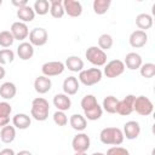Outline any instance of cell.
<instances>
[{
    "label": "cell",
    "mask_w": 155,
    "mask_h": 155,
    "mask_svg": "<svg viewBox=\"0 0 155 155\" xmlns=\"http://www.w3.org/2000/svg\"><path fill=\"white\" fill-rule=\"evenodd\" d=\"M50 104L44 97H36L31 102L30 115L36 121H45L48 117Z\"/></svg>",
    "instance_id": "cell-1"
},
{
    "label": "cell",
    "mask_w": 155,
    "mask_h": 155,
    "mask_svg": "<svg viewBox=\"0 0 155 155\" xmlns=\"http://www.w3.org/2000/svg\"><path fill=\"white\" fill-rule=\"evenodd\" d=\"M122 130L119 127H105L99 133V139L107 145H120L124 142Z\"/></svg>",
    "instance_id": "cell-2"
},
{
    "label": "cell",
    "mask_w": 155,
    "mask_h": 155,
    "mask_svg": "<svg viewBox=\"0 0 155 155\" xmlns=\"http://www.w3.org/2000/svg\"><path fill=\"white\" fill-rule=\"evenodd\" d=\"M103 78V71L99 68L82 69L79 73V82L85 86H93L98 84Z\"/></svg>",
    "instance_id": "cell-3"
},
{
    "label": "cell",
    "mask_w": 155,
    "mask_h": 155,
    "mask_svg": "<svg viewBox=\"0 0 155 155\" xmlns=\"http://www.w3.org/2000/svg\"><path fill=\"white\" fill-rule=\"evenodd\" d=\"M85 57L94 67H103L107 64V53L97 46H90L85 52Z\"/></svg>",
    "instance_id": "cell-4"
},
{
    "label": "cell",
    "mask_w": 155,
    "mask_h": 155,
    "mask_svg": "<svg viewBox=\"0 0 155 155\" xmlns=\"http://www.w3.org/2000/svg\"><path fill=\"white\" fill-rule=\"evenodd\" d=\"M153 110H154V104L148 97L138 96L134 98L133 111H136L137 114H139L142 116H148L153 113Z\"/></svg>",
    "instance_id": "cell-5"
},
{
    "label": "cell",
    "mask_w": 155,
    "mask_h": 155,
    "mask_svg": "<svg viewBox=\"0 0 155 155\" xmlns=\"http://www.w3.org/2000/svg\"><path fill=\"white\" fill-rule=\"evenodd\" d=\"M124 71H125V64H124V62L120 61V59H113V61L108 62L104 65L103 74L107 78H109V79H114V78H117L121 74H124Z\"/></svg>",
    "instance_id": "cell-6"
},
{
    "label": "cell",
    "mask_w": 155,
    "mask_h": 155,
    "mask_svg": "<svg viewBox=\"0 0 155 155\" xmlns=\"http://www.w3.org/2000/svg\"><path fill=\"white\" fill-rule=\"evenodd\" d=\"M65 67L64 63L59 61H52V62H46L41 67V73L44 76L51 78V76H58L64 71Z\"/></svg>",
    "instance_id": "cell-7"
},
{
    "label": "cell",
    "mask_w": 155,
    "mask_h": 155,
    "mask_svg": "<svg viewBox=\"0 0 155 155\" xmlns=\"http://www.w3.org/2000/svg\"><path fill=\"white\" fill-rule=\"evenodd\" d=\"M90 144H91L90 137L84 132L78 133L71 140V147L75 153H86L90 149Z\"/></svg>",
    "instance_id": "cell-8"
},
{
    "label": "cell",
    "mask_w": 155,
    "mask_h": 155,
    "mask_svg": "<svg viewBox=\"0 0 155 155\" xmlns=\"http://www.w3.org/2000/svg\"><path fill=\"white\" fill-rule=\"evenodd\" d=\"M48 40V34L45 28H34L29 31V42L33 46H44Z\"/></svg>",
    "instance_id": "cell-9"
},
{
    "label": "cell",
    "mask_w": 155,
    "mask_h": 155,
    "mask_svg": "<svg viewBox=\"0 0 155 155\" xmlns=\"http://www.w3.org/2000/svg\"><path fill=\"white\" fill-rule=\"evenodd\" d=\"M12 36L15 40H18V41H22L25 40L28 36H29V28L25 23L23 22H13L12 25H11V29H10Z\"/></svg>",
    "instance_id": "cell-10"
},
{
    "label": "cell",
    "mask_w": 155,
    "mask_h": 155,
    "mask_svg": "<svg viewBox=\"0 0 155 155\" xmlns=\"http://www.w3.org/2000/svg\"><path fill=\"white\" fill-rule=\"evenodd\" d=\"M136 96L133 94H127L124 99L119 101L116 113L121 116H128L131 113H133V103H134Z\"/></svg>",
    "instance_id": "cell-11"
},
{
    "label": "cell",
    "mask_w": 155,
    "mask_h": 155,
    "mask_svg": "<svg viewBox=\"0 0 155 155\" xmlns=\"http://www.w3.org/2000/svg\"><path fill=\"white\" fill-rule=\"evenodd\" d=\"M128 42L133 48H140V47L145 46V44L148 42V35L145 31L137 29L131 33V35L128 38Z\"/></svg>",
    "instance_id": "cell-12"
},
{
    "label": "cell",
    "mask_w": 155,
    "mask_h": 155,
    "mask_svg": "<svg viewBox=\"0 0 155 155\" xmlns=\"http://www.w3.org/2000/svg\"><path fill=\"white\" fill-rule=\"evenodd\" d=\"M63 7H64V12L69 17H79L82 13V5L78 0H64Z\"/></svg>",
    "instance_id": "cell-13"
},
{
    "label": "cell",
    "mask_w": 155,
    "mask_h": 155,
    "mask_svg": "<svg viewBox=\"0 0 155 155\" xmlns=\"http://www.w3.org/2000/svg\"><path fill=\"white\" fill-rule=\"evenodd\" d=\"M122 133H124V137H126L127 139L132 140V139H136L138 138L139 133H140V126L137 121L134 120H131V121H127L125 125H124V130H122Z\"/></svg>",
    "instance_id": "cell-14"
},
{
    "label": "cell",
    "mask_w": 155,
    "mask_h": 155,
    "mask_svg": "<svg viewBox=\"0 0 155 155\" xmlns=\"http://www.w3.org/2000/svg\"><path fill=\"white\" fill-rule=\"evenodd\" d=\"M52 87V81L50 78L47 76H44V75H40L35 79L34 81V88L35 91L39 93V94H45L47 93Z\"/></svg>",
    "instance_id": "cell-15"
},
{
    "label": "cell",
    "mask_w": 155,
    "mask_h": 155,
    "mask_svg": "<svg viewBox=\"0 0 155 155\" xmlns=\"http://www.w3.org/2000/svg\"><path fill=\"white\" fill-rule=\"evenodd\" d=\"M53 105L57 108V110L67 111L71 107V99L65 93H57L53 97Z\"/></svg>",
    "instance_id": "cell-16"
},
{
    "label": "cell",
    "mask_w": 155,
    "mask_h": 155,
    "mask_svg": "<svg viewBox=\"0 0 155 155\" xmlns=\"http://www.w3.org/2000/svg\"><path fill=\"white\" fill-rule=\"evenodd\" d=\"M124 64L130 70H136V69H139L140 68V65L143 64V59H142V57H140L139 53L130 52V53L126 54L125 61H124Z\"/></svg>",
    "instance_id": "cell-17"
},
{
    "label": "cell",
    "mask_w": 155,
    "mask_h": 155,
    "mask_svg": "<svg viewBox=\"0 0 155 155\" xmlns=\"http://www.w3.org/2000/svg\"><path fill=\"white\" fill-rule=\"evenodd\" d=\"M79 86H80V82L75 76H68L64 79L62 88L67 96H73L79 91Z\"/></svg>",
    "instance_id": "cell-18"
},
{
    "label": "cell",
    "mask_w": 155,
    "mask_h": 155,
    "mask_svg": "<svg viewBox=\"0 0 155 155\" xmlns=\"http://www.w3.org/2000/svg\"><path fill=\"white\" fill-rule=\"evenodd\" d=\"M17 54L22 61H29L34 56V46L30 42L23 41L17 47Z\"/></svg>",
    "instance_id": "cell-19"
},
{
    "label": "cell",
    "mask_w": 155,
    "mask_h": 155,
    "mask_svg": "<svg viewBox=\"0 0 155 155\" xmlns=\"http://www.w3.org/2000/svg\"><path fill=\"white\" fill-rule=\"evenodd\" d=\"M12 124H13L15 128L27 130L31 124V119L29 115H27L24 113H18L12 117Z\"/></svg>",
    "instance_id": "cell-20"
},
{
    "label": "cell",
    "mask_w": 155,
    "mask_h": 155,
    "mask_svg": "<svg viewBox=\"0 0 155 155\" xmlns=\"http://www.w3.org/2000/svg\"><path fill=\"white\" fill-rule=\"evenodd\" d=\"M17 93V87L13 82L6 81L0 86V97L4 98L5 101L12 99Z\"/></svg>",
    "instance_id": "cell-21"
},
{
    "label": "cell",
    "mask_w": 155,
    "mask_h": 155,
    "mask_svg": "<svg viewBox=\"0 0 155 155\" xmlns=\"http://www.w3.org/2000/svg\"><path fill=\"white\" fill-rule=\"evenodd\" d=\"M64 67L68 68V70L73 73H78V71L80 73L84 69V61L78 56H70L65 59Z\"/></svg>",
    "instance_id": "cell-22"
},
{
    "label": "cell",
    "mask_w": 155,
    "mask_h": 155,
    "mask_svg": "<svg viewBox=\"0 0 155 155\" xmlns=\"http://www.w3.org/2000/svg\"><path fill=\"white\" fill-rule=\"evenodd\" d=\"M69 124H70L71 128L78 132H82L87 127V120L85 119V116H82L80 114H73L69 119Z\"/></svg>",
    "instance_id": "cell-23"
},
{
    "label": "cell",
    "mask_w": 155,
    "mask_h": 155,
    "mask_svg": "<svg viewBox=\"0 0 155 155\" xmlns=\"http://www.w3.org/2000/svg\"><path fill=\"white\" fill-rule=\"evenodd\" d=\"M17 17H18L19 22H23V23L27 24L28 22H31L35 18V12H34L33 7L27 5L24 7L17 8Z\"/></svg>",
    "instance_id": "cell-24"
},
{
    "label": "cell",
    "mask_w": 155,
    "mask_h": 155,
    "mask_svg": "<svg viewBox=\"0 0 155 155\" xmlns=\"http://www.w3.org/2000/svg\"><path fill=\"white\" fill-rule=\"evenodd\" d=\"M136 25L139 28V30L145 31L153 27V17L149 13H139L136 17Z\"/></svg>",
    "instance_id": "cell-25"
},
{
    "label": "cell",
    "mask_w": 155,
    "mask_h": 155,
    "mask_svg": "<svg viewBox=\"0 0 155 155\" xmlns=\"http://www.w3.org/2000/svg\"><path fill=\"white\" fill-rule=\"evenodd\" d=\"M16 138V128L15 126H11V125H7V126H4L1 130H0V139L1 142L6 143V144H10L15 140Z\"/></svg>",
    "instance_id": "cell-26"
},
{
    "label": "cell",
    "mask_w": 155,
    "mask_h": 155,
    "mask_svg": "<svg viewBox=\"0 0 155 155\" xmlns=\"http://www.w3.org/2000/svg\"><path fill=\"white\" fill-rule=\"evenodd\" d=\"M50 13L53 18H62L64 16L63 1L61 0H50Z\"/></svg>",
    "instance_id": "cell-27"
},
{
    "label": "cell",
    "mask_w": 155,
    "mask_h": 155,
    "mask_svg": "<svg viewBox=\"0 0 155 155\" xmlns=\"http://www.w3.org/2000/svg\"><path fill=\"white\" fill-rule=\"evenodd\" d=\"M117 103H119V99L116 97H114V96H107L103 99L102 109L105 110L109 114H115L116 113V108H117Z\"/></svg>",
    "instance_id": "cell-28"
},
{
    "label": "cell",
    "mask_w": 155,
    "mask_h": 155,
    "mask_svg": "<svg viewBox=\"0 0 155 155\" xmlns=\"http://www.w3.org/2000/svg\"><path fill=\"white\" fill-rule=\"evenodd\" d=\"M111 5L110 0H94L92 6H93V11L96 15H104L108 12L109 7Z\"/></svg>",
    "instance_id": "cell-29"
},
{
    "label": "cell",
    "mask_w": 155,
    "mask_h": 155,
    "mask_svg": "<svg viewBox=\"0 0 155 155\" xmlns=\"http://www.w3.org/2000/svg\"><path fill=\"white\" fill-rule=\"evenodd\" d=\"M33 10L35 12V15L39 16H45L46 13H48L50 11V2L47 0H36L34 2Z\"/></svg>",
    "instance_id": "cell-30"
},
{
    "label": "cell",
    "mask_w": 155,
    "mask_h": 155,
    "mask_svg": "<svg viewBox=\"0 0 155 155\" xmlns=\"http://www.w3.org/2000/svg\"><path fill=\"white\" fill-rule=\"evenodd\" d=\"M84 114H85V119L86 120L96 121V120L101 119V116L103 114V109H102V107L99 104H97L96 107H93V108H91L88 110H85Z\"/></svg>",
    "instance_id": "cell-31"
},
{
    "label": "cell",
    "mask_w": 155,
    "mask_h": 155,
    "mask_svg": "<svg viewBox=\"0 0 155 155\" xmlns=\"http://www.w3.org/2000/svg\"><path fill=\"white\" fill-rule=\"evenodd\" d=\"M113 42H114V40H113V36H111L110 34H107V33H105V34H102V35L98 38V47H99L101 50H103L104 52L111 48Z\"/></svg>",
    "instance_id": "cell-32"
},
{
    "label": "cell",
    "mask_w": 155,
    "mask_h": 155,
    "mask_svg": "<svg viewBox=\"0 0 155 155\" xmlns=\"http://www.w3.org/2000/svg\"><path fill=\"white\" fill-rule=\"evenodd\" d=\"M15 59V52L11 48L0 50V65H6L12 63Z\"/></svg>",
    "instance_id": "cell-33"
},
{
    "label": "cell",
    "mask_w": 155,
    "mask_h": 155,
    "mask_svg": "<svg viewBox=\"0 0 155 155\" xmlns=\"http://www.w3.org/2000/svg\"><path fill=\"white\" fill-rule=\"evenodd\" d=\"M15 42V39L11 34L10 30H2L0 31V46L4 48H7L10 46H12Z\"/></svg>",
    "instance_id": "cell-34"
},
{
    "label": "cell",
    "mask_w": 155,
    "mask_h": 155,
    "mask_svg": "<svg viewBox=\"0 0 155 155\" xmlns=\"http://www.w3.org/2000/svg\"><path fill=\"white\" fill-rule=\"evenodd\" d=\"M97 104H98L97 98L93 94H86V96H84L82 99H81V102H80V105H81V108H82L84 111L85 110H88V109H91L93 107H96Z\"/></svg>",
    "instance_id": "cell-35"
},
{
    "label": "cell",
    "mask_w": 155,
    "mask_h": 155,
    "mask_svg": "<svg viewBox=\"0 0 155 155\" xmlns=\"http://www.w3.org/2000/svg\"><path fill=\"white\" fill-rule=\"evenodd\" d=\"M140 75L145 79H151L155 75V64L154 63H144L139 68Z\"/></svg>",
    "instance_id": "cell-36"
},
{
    "label": "cell",
    "mask_w": 155,
    "mask_h": 155,
    "mask_svg": "<svg viewBox=\"0 0 155 155\" xmlns=\"http://www.w3.org/2000/svg\"><path fill=\"white\" fill-rule=\"evenodd\" d=\"M53 122H54L57 126H65V125L68 124V116L65 115L64 111L57 110V111L53 114Z\"/></svg>",
    "instance_id": "cell-37"
},
{
    "label": "cell",
    "mask_w": 155,
    "mask_h": 155,
    "mask_svg": "<svg viewBox=\"0 0 155 155\" xmlns=\"http://www.w3.org/2000/svg\"><path fill=\"white\" fill-rule=\"evenodd\" d=\"M105 155H130V151L124 147L114 145V147H111V148H109L107 150Z\"/></svg>",
    "instance_id": "cell-38"
},
{
    "label": "cell",
    "mask_w": 155,
    "mask_h": 155,
    "mask_svg": "<svg viewBox=\"0 0 155 155\" xmlns=\"http://www.w3.org/2000/svg\"><path fill=\"white\" fill-rule=\"evenodd\" d=\"M12 108L7 102H0V116H10Z\"/></svg>",
    "instance_id": "cell-39"
},
{
    "label": "cell",
    "mask_w": 155,
    "mask_h": 155,
    "mask_svg": "<svg viewBox=\"0 0 155 155\" xmlns=\"http://www.w3.org/2000/svg\"><path fill=\"white\" fill-rule=\"evenodd\" d=\"M12 5L16 6L17 8H21V7H24L28 5V1L27 0H12Z\"/></svg>",
    "instance_id": "cell-40"
},
{
    "label": "cell",
    "mask_w": 155,
    "mask_h": 155,
    "mask_svg": "<svg viewBox=\"0 0 155 155\" xmlns=\"http://www.w3.org/2000/svg\"><path fill=\"white\" fill-rule=\"evenodd\" d=\"M10 124V116H0V127L7 126Z\"/></svg>",
    "instance_id": "cell-41"
},
{
    "label": "cell",
    "mask_w": 155,
    "mask_h": 155,
    "mask_svg": "<svg viewBox=\"0 0 155 155\" xmlns=\"http://www.w3.org/2000/svg\"><path fill=\"white\" fill-rule=\"evenodd\" d=\"M0 155H16V153L11 148H5L0 150Z\"/></svg>",
    "instance_id": "cell-42"
},
{
    "label": "cell",
    "mask_w": 155,
    "mask_h": 155,
    "mask_svg": "<svg viewBox=\"0 0 155 155\" xmlns=\"http://www.w3.org/2000/svg\"><path fill=\"white\" fill-rule=\"evenodd\" d=\"M5 75H6V70L2 65H0V80H2L5 78Z\"/></svg>",
    "instance_id": "cell-43"
},
{
    "label": "cell",
    "mask_w": 155,
    "mask_h": 155,
    "mask_svg": "<svg viewBox=\"0 0 155 155\" xmlns=\"http://www.w3.org/2000/svg\"><path fill=\"white\" fill-rule=\"evenodd\" d=\"M16 155H33L29 150H21V151H18Z\"/></svg>",
    "instance_id": "cell-44"
},
{
    "label": "cell",
    "mask_w": 155,
    "mask_h": 155,
    "mask_svg": "<svg viewBox=\"0 0 155 155\" xmlns=\"http://www.w3.org/2000/svg\"><path fill=\"white\" fill-rule=\"evenodd\" d=\"M91 155H105V154H103V153H93V154H91Z\"/></svg>",
    "instance_id": "cell-45"
},
{
    "label": "cell",
    "mask_w": 155,
    "mask_h": 155,
    "mask_svg": "<svg viewBox=\"0 0 155 155\" xmlns=\"http://www.w3.org/2000/svg\"><path fill=\"white\" fill-rule=\"evenodd\" d=\"M74 155H87L86 153H75Z\"/></svg>",
    "instance_id": "cell-46"
},
{
    "label": "cell",
    "mask_w": 155,
    "mask_h": 155,
    "mask_svg": "<svg viewBox=\"0 0 155 155\" xmlns=\"http://www.w3.org/2000/svg\"><path fill=\"white\" fill-rule=\"evenodd\" d=\"M1 5H2V0H0V6H1Z\"/></svg>",
    "instance_id": "cell-47"
},
{
    "label": "cell",
    "mask_w": 155,
    "mask_h": 155,
    "mask_svg": "<svg viewBox=\"0 0 155 155\" xmlns=\"http://www.w3.org/2000/svg\"><path fill=\"white\" fill-rule=\"evenodd\" d=\"M0 150H1V149H0Z\"/></svg>",
    "instance_id": "cell-48"
}]
</instances>
